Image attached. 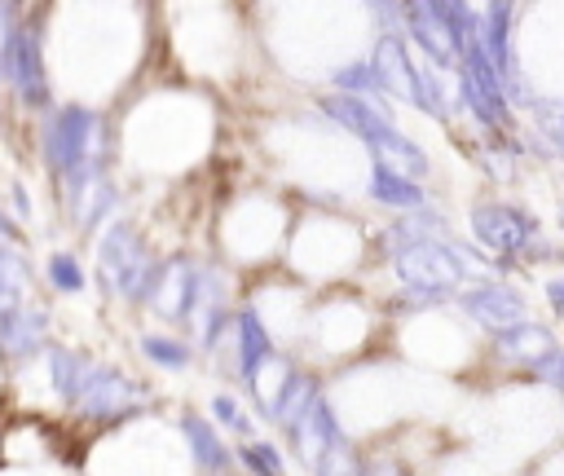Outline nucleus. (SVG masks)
Masks as SVG:
<instances>
[{"label": "nucleus", "instance_id": "obj_5", "mask_svg": "<svg viewBox=\"0 0 564 476\" xmlns=\"http://www.w3.org/2000/svg\"><path fill=\"white\" fill-rule=\"evenodd\" d=\"M370 194L379 198V203H397V207H419L423 203V194H419V185H410L401 172H392V167H375V181H370Z\"/></svg>", "mask_w": 564, "mask_h": 476}, {"label": "nucleus", "instance_id": "obj_2", "mask_svg": "<svg viewBox=\"0 0 564 476\" xmlns=\"http://www.w3.org/2000/svg\"><path fill=\"white\" fill-rule=\"evenodd\" d=\"M375 71H379V79H383V93H397V97H405V101L423 106V75L410 66V57H405V44H401V40H392V35H388V40L379 44Z\"/></svg>", "mask_w": 564, "mask_h": 476}, {"label": "nucleus", "instance_id": "obj_6", "mask_svg": "<svg viewBox=\"0 0 564 476\" xmlns=\"http://www.w3.org/2000/svg\"><path fill=\"white\" fill-rule=\"evenodd\" d=\"M145 357H154V361H163V366H185V361H189V348H185V344H172V339L150 335V339H145Z\"/></svg>", "mask_w": 564, "mask_h": 476}, {"label": "nucleus", "instance_id": "obj_9", "mask_svg": "<svg viewBox=\"0 0 564 476\" xmlns=\"http://www.w3.org/2000/svg\"><path fill=\"white\" fill-rule=\"evenodd\" d=\"M560 220H564V212H560Z\"/></svg>", "mask_w": 564, "mask_h": 476}, {"label": "nucleus", "instance_id": "obj_8", "mask_svg": "<svg viewBox=\"0 0 564 476\" xmlns=\"http://www.w3.org/2000/svg\"><path fill=\"white\" fill-rule=\"evenodd\" d=\"M216 414H220V423H229V428H238V432L247 428V419L238 414V405H234V401H225V397L216 401Z\"/></svg>", "mask_w": 564, "mask_h": 476}, {"label": "nucleus", "instance_id": "obj_1", "mask_svg": "<svg viewBox=\"0 0 564 476\" xmlns=\"http://www.w3.org/2000/svg\"><path fill=\"white\" fill-rule=\"evenodd\" d=\"M401 273H405L414 286L432 291V295L449 291L454 278H458V269H454V251H449V247H436V242L410 247V251L401 256Z\"/></svg>", "mask_w": 564, "mask_h": 476}, {"label": "nucleus", "instance_id": "obj_7", "mask_svg": "<svg viewBox=\"0 0 564 476\" xmlns=\"http://www.w3.org/2000/svg\"><path fill=\"white\" fill-rule=\"evenodd\" d=\"M48 278H53L62 291H79V286H84V273H79V264H75L70 256H53V260H48Z\"/></svg>", "mask_w": 564, "mask_h": 476}, {"label": "nucleus", "instance_id": "obj_4", "mask_svg": "<svg viewBox=\"0 0 564 476\" xmlns=\"http://www.w3.org/2000/svg\"><path fill=\"white\" fill-rule=\"evenodd\" d=\"M467 313L471 317H480L485 326H507V322H516L524 309H520V295L516 291H507V286H498V282H485V286H476V291H467Z\"/></svg>", "mask_w": 564, "mask_h": 476}, {"label": "nucleus", "instance_id": "obj_3", "mask_svg": "<svg viewBox=\"0 0 564 476\" xmlns=\"http://www.w3.org/2000/svg\"><path fill=\"white\" fill-rule=\"evenodd\" d=\"M471 229H476L480 242H489L498 251H511L529 238V216L516 212V207H480V212H471Z\"/></svg>", "mask_w": 564, "mask_h": 476}]
</instances>
